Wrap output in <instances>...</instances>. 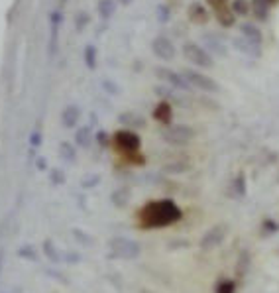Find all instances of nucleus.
I'll return each instance as SVG.
<instances>
[{
	"label": "nucleus",
	"instance_id": "nucleus-1",
	"mask_svg": "<svg viewBox=\"0 0 279 293\" xmlns=\"http://www.w3.org/2000/svg\"><path fill=\"white\" fill-rule=\"evenodd\" d=\"M142 216L145 218V223L152 226L169 225L179 216V209L171 201H159V203L147 205Z\"/></svg>",
	"mask_w": 279,
	"mask_h": 293
},
{
	"label": "nucleus",
	"instance_id": "nucleus-2",
	"mask_svg": "<svg viewBox=\"0 0 279 293\" xmlns=\"http://www.w3.org/2000/svg\"><path fill=\"white\" fill-rule=\"evenodd\" d=\"M181 51H183L185 59H187L189 63H193L197 69L214 67V56H212L207 47H202V45L197 44V42H185L183 47H181Z\"/></svg>",
	"mask_w": 279,
	"mask_h": 293
},
{
	"label": "nucleus",
	"instance_id": "nucleus-3",
	"mask_svg": "<svg viewBox=\"0 0 279 293\" xmlns=\"http://www.w3.org/2000/svg\"><path fill=\"white\" fill-rule=\"evenodd\" d=\"M185 75V79L189 81L191 89L204 90V93H220V85L218 81L209 77L207 73H201L199 69H183L181 71Z\"/></svg>",
	"mask_w": 279,
	"mask_h": 293
},
{
	"label": "nucleus",
	"instance_id": "nucleus-4",
	"mask_svg": "<svg viewBox=\"0 0 279 293\" xmlns=\"http://www.w3.org/2000/svg\"><path fill=\"white\" fill-rule=\"evenodd\" d=\"M152 53L157 59H161V61H173L177 57V47H175V44L169 38L157 35V38L152 40Z\"/></svg>",
	"mask_w": 279,
	"mask_h": 293
},
{
	"label": "nucleus",
	"instance_id": "nucleus-5",
	"mask_svg": "<svg viewBox=\"0 0 279 293\" xmlns=\"http://www.w3.org/2000/svg\"><path fill=\"white\" fill-rule=\"evenodd\" d=\"M211 8L207 4H202V2H197V0H193L189 4V8H187V18L195 26H207L209 20H211Z\"/></svg>",
	"mask_w": 279,
	"mask_h": 293
},
{
	"label": "nucleus",
	"instance_id": "nucleus-6",
	"mask_svg": "<svg viewBox=\"0 0 279 293\" xmlns=\"http://www.w3.org/2000/svg\"><path fill=\"white\" fill-rule=\"evenodd\" d=\"M193 138H195V130L189 126H171L163 132V140H168L169 144H187Z\"/></svg>",
	"mask_w": 279,
	"mask_h": 293
},
{
	"label": "nucleus",
	"instance_id": "nucleus-7",
	"mask_svg": "<svg viewBox=\"0 0 279 293\" xmlns=\"http://www.w3.org/2000/svg\"><path fill=\"white\" fill-rule=\"evenodd\" d=\"M156 71H157V75L165 81V83H169L171 87L181 89V90H189L191 89L189 81L185 79V75H183L181 71H173V69H168V67H157Z\"/></svg>",
	"mask_w": 279,
	"mask_h": 293
},
{
	"label": "nucleus",
	"instance_id": "nucleus-8",
	"mask_svg": "<svg viewBox=\"0 0 279 293\" xmlns=\"http://www.w3.org/2000/svg\"><path fill=\"white\" fill-rule=\"evenodd\" d=\"M114 142H116V148L122 150V152H136L140 148V138L138 134L130 132V130H122L114 136Z\"/></svg>",
	"mask_w": 279,
	"mask_h": 293
},
{
	"label": "nucleus",
	"instance_id": "nucleus-9",
	"mask_svg": "<svg viewBox=\"0 0 279 293\" xmlns=\"http://www.w3.org/2000/svg\"><path fill=\"white\" fill-rule=\"evenodd\" d=\"M238 30H240V35L246 38V40H250L252 44L256 45H262L264 44V34H262V30H259V26L254 22H242L238 26Z\"/></svg>",
	"mask_w": 279,
	"mask_h": 293
},
{
	"label": "nucleus",
	"instance_id": "nucleus-10",
	"mask_svg": "<svg viewBox=\"0 0 279 293\" xmlns=\"http://www.w3.org/2000/svg\"><path fill=\"white\" fill-rule=\"evenodd\" d=\"M230 42H232V45H234L240 53H244V56H250V57H259V56H262V45L252 44L250 40H246V38H242V35L232 38Z\"/></svg>",
	"mask_w": 279,
	"mask_h": 293
},
{
	"label": "nucleus",
	"instance_id": "nucleus-11",
	"mask_svg": "<svg viewBox=\"0 0 279 293\" xmlns=\"http://www.w3.org/2000/svg\"><path fill=\"white\" fill-rule=\"evenodd\" d=\"M212 16H214V20L220 24L222 28H226V30L234 28L236 22H238V16L232 12L230 4H228V6H222V8H218V10H214L212 12Z\"/></svg>",
	"mask_w": 279,
	"mask_h": 293
},
{
	"label": "nucleus",
	"instance_id": "nucleus-12",
	"mask_svg": "<svg viewBox=\"0 0 279 293\" xmlns=\"http://www.w3.org/2000/svg\"><path fill=\"white\" fill-rule=\"evenodd\" d=\"M271 2L269 0H252V16L257 22H266L271 14Z\"/></svg>",
	"mask_w": 279,
	"mask_h": 293
},
{
	"label": "nucleus",
	"instance_id": "nucleus-13",
	"mask_svg": "<svg viewBox=\"0 0 279 293\" xmlns=\"http://www.w3.org/2000/svg\"><path fill=\"white\" fill-rule=\"evenodd\" d=\"M171 116H173L171 104L165 102V101L159 102V104L156 106V111H154V118H156L157 122H161V124H168L169 120H171Z\"/></svg>",
	"mask_w": 279,
	"mask_h": 293
},
{
	"label": "nucleus",
	"instance_id": "nucleus-14",
	"mask_svg": "<svg viewBox=\"0 0 279 293\" xmlns=\"http://www.w3.org/2000/svg\"><path fill=\"white\" fill-rule=\"evenodd\" d=\"M230 8L238 18H246L252 14V0H230Z\"/></svg>",
	"mask_w": 279,
	"mask_h": 293
},
{
	"label": "nucleus",
	"instance_id": "nucleus-15",
	"mask_svg": "<svg viewBox=\"0 0 279 293\" xmlns=\"http://www.w3.org/2000/svg\"><path fill=\"white\" fill-rule=\"evenodd\" d=\"M157 20L161 24H168L171 20V6L169 4H159L157 6Z\"/></svg>",
	"mask_w": 279,
	"mask_h": 293
},
{
	"label": "nucleus",
	"instance_id": "nucleus-16",
	"mask_svg": "<svg viewBox=\"0 0 279 293\" xmlns=\"http://www.w3.org/2000/svg\"><path fill=\"white\" fill-rule=\"evenodd\" d=\"M204 4L214 12V10H218V8H222V6H228L230 0H204Z\"/></svg>",
	"mask_w": 279,
	"mask_h": 293
},
{
	"label": "nucleus",
	"instance_id": "nucleus-17",
	"mask_svg": "<svg viewBox=\"0 0 279 293\" xmlns=\"http://www.w3.org/2000/svg\"><path fill=\"white\" fill-rule=\"evenodd\" d=\"M269 2H271V4H277L279 0H269Z\"/></svg>",
	"mask_w": 279,
	"mask_h": 293
},
{
	"label": "nucleus",
	"instance_id": "nucleus-18",
	"mask_svg": "<svg viewBox=\"0 0 279 293\" xmlns=\"http://www.w3.org/2000/svg\"><path fill=\"white\" fill-rule=\"evenodd\" d=\"M142 293H150V291H142Z\"/></svg>",
	"mask_w": 279,
	"mask_h": 293
}]
</instances>
